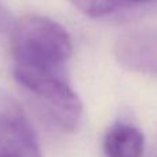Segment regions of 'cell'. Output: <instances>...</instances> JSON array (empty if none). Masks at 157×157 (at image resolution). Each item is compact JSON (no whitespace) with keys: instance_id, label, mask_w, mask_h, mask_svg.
Listing matches in <instances>:
<instances>
[{"instance_id":"277c9868","label":"cell","mask_w":157,"mask_h":157,"mask_svg":"<svg viewBox=\"0 0 157 157\" xmlns=\"http://www.w3.org/2000/svg\"><path fill=\"white\" fill-rule=\"evenodd\" d=\"M105 157H142L145 138L138 127L128 123H116L103 138Z\"/></svg>"},{"instance_id":"3957f363","label":"cell","mask_w":157,"mask_h":157,"mask_svg":"<svg viewBox=\"0 0 157 157\" xmlns=\"http://www.w3.org/2000/svg\"><path fill=\"white\" fill-rule=\"evenodd\" d=\"M114 55L128 71L157 76V30L124 33L114 44Z\"/></svg>"},{"instance_id":"6da1fadb","label":"cell","mask_w":157,"mask_h":157,"mask_svg":"<svg viewBox=\"0 0 157 157\" xmlns=\"http://www.w3.org/2000/svg\"><path fill=\"white\" fill-rule=\"evenodd\" d=\"M11 32L13 73L18 83L41 77H68L72 55L68 30L51 18L29 14L17 19Z\"/></svg>"},{"instance_id":"5b68a950","label":"cell","mask_w":157,"mask_h":157,"mask_svg":"<svg viewBox=\"0 0 157 157\" xmlns=\"http://www.w3.org/2000/svg\"><path fill=\"white\" fill-rule=\"evenodd\" d=\"M69 2L84 15L90 18H102L116 11L155 3L157 0H69Z\"/></svg>"},{"instance_id":"8992f818","label":"cell","mask_w":157,"mask_h":157,"mask_svg":"<svg viewBox=\"0 0 157 157\" xmlns=\"http://www.w3.org/2000/svg\"><path fill=\"white\" fill-rule=\"evenodd\" d=\"M13 17L8 10L0 3V32H8L13 28Z\"/></svg>"},{"instance_id":"7a4b0ae2","label":"cell","mask_w":157,"mask_h":157,"mask_svg":"<svg viewBox=\"0 0 157 157\" xmlns=\"http://www.w3.org/2000/svg\"><path fill=\"white\" fill-rule=\"evenodd\" d=\"M0 157H43L24 108L4 88H0Z\"/></svg>"}]
</instances>
